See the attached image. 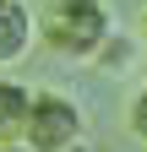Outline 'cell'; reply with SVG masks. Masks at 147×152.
Segmentation results:
<instances>
[{"instance_id": "6da1fadb", "label": "cell", "mask_w": 147, "mask_h": 152, "mask_svg": "<svg viewBox=\"0 0 147 152\" xmlns=\"http://www.w3.org/2000/svg\"><path fill=\"white\" fill-rule=\"evenodd\" d=\"M109 33H115V16H109L104 0H54L44 16V38L65 60H98Z\"/></svg>"}, {"instance_id": "7a4b0ae2", "label": "cell", "mask_w": 147, "mask_h": 152, "mask_svg": "<svg viewBox=\"0 0 147 152\" xmlns=\"http://www.w3.org/2000/svg\"><path fill=\"white\" fill-rule=\"evenodd\" d=\"M87 136V114L76 98L65 92H33V109H27V147L33 152H65L71 141Z\"/></svg>"}, {"instance_id": "3957f363", "label": "cell", "mask_w": 147, "mask_h": 152, "mask_svg": "<svg viewBox=\"0 0 147 152\" xmlns=\"http://www.w3.org/2000/svg\"><path fill=\"white\" fill-rule=\"evenodd\" d=\"M33 38H38V16L22 0H0V71H11L16 60H27Z\"/></svg>"}, {"instance_id": "277c9868", "label": "cell", "mask_w": 147, "mask_h": 152, "mask_svg": "<svg viewBox=\"0 0 147 152\" xmlns=\"http://www.w3.org/2000/svg\"><path fill=\"white\" fill-rule=\"evenodd\" d=\"M27 109H33V92L11 76H0V141H22L27 136Z\"/></svg>"}, {"instance_id": "5b68a950", "label": "cell", "mask_w": 147, "mask_h": 152, "mask_svg": "<svg viewBox=\"0 0 147 152\" xmlns=\"http://www.w3.org/2000/svg\"><path fill=\"white\" fill-rule=\"evenodd\" d=\"M98 65H104V71H125V65H131V49H125V38H115V33H109V44L98 49Z\"/></svg>"}, {"instance_id": "8992f818", "label": "cell", "mask_w": 147, "mask_h": 152, "mask_svg": "<svg viewBox=\"0 0 147 152\" xmlns=\"http://www.w3.org/2000/svg\"><path fill=\"white\" fill-rule=\"evenodd\" d=\"M131 136L147 147V87H142L136 98H131Z\"/></svg>"}, {"instance_id": "52a82bcc", "label": "cell", "mask_w": 147, "mask_h": 152, "mask_svg": "<svg viewBox=\"0 0 147 152\" xmlns=\"http://www.w3.org/2000/svg\"><path fill=\"white\" fill-rule=\"evenodd\" d=\"M0 152H33L27 141H0Z\"/></svg>"}, {"instance_id": "ba28073f", "label": "cell", "mask_w": 147, "mask_h": 152, "mask_svg": "<svg viewBox=\"0 0 147 152\" xmlns=\"http://www.w3.org/2000/svg\"><path fill=\"white\" fill-rule=\"evenodd\" d=\"M65 152H93V147H87V136H82V141H71V147H65Z\"/></svg>"}, {"instance_id": "9c48e42d", "label": "cell", "mask_w": 147, "mask_h": 152, "mask_svg": "<svg viewBox=\"0 0 147 152\" xmlns=\"http://www.w3.org/2000/svg\"><path fill=\"white\" fill-rule=\"evenodd\" d=\"M142 49H147V16H142Z\"/></svg>"}]
</instances>
